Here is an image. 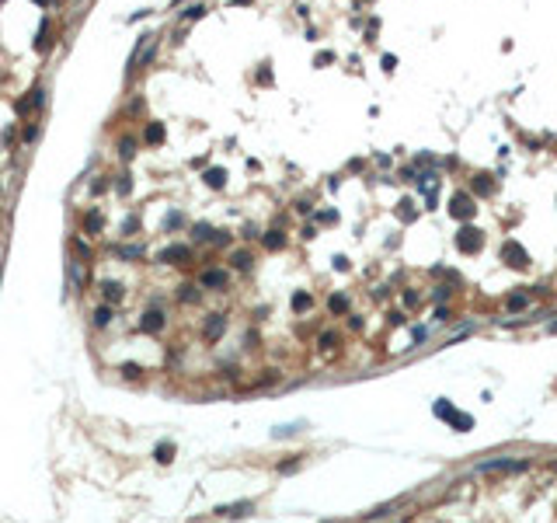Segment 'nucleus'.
Returning <instances> with one entry per match:
<instances>
[{
    "label": "nucleus",
    "instance_id": "obj_1",
    "mask_svg": "<svg viewBox=\"0 0 557 523\" xmlns=\"http://www.w3.org/2000/svg\"><path fill=\"white\" fill-rule=\"evenodd\" d=\"M449 213H453L456 220H470V217L477 213V206H474V199H470L467 192H456V196H453V206H449Z\"/></svg>",
    "mask_w": 557,
    "mask_h": 523
},
{
    "label": "nucleus",
    "instance_id": "obj_2",
    "mask_svg": "<svg viewBox=\"0 0 557 523\" xmlns=\"http://www.w3.org/2000/svg\"><path fill=\"white\" fill-rule=\"evenodd\" d=\"M456 244H460L467 255H474V251H481V244H484V234H481L477 227H463V230H460V237H456Z\"/></svg>",
    "mask_w": 557,
    "mask_h": 523
},
{
    "label": "nucleus",
    "instance_id": "obj_3",
    "mask_svg": "<svg viewBox=\"0 0 557 523\" xmlns=\"http://www.w3.org/2000/svg\"><path fill=\"white\" fill-rule=\"evenodd\" d=\"M501 258H505L512 269H526V265H529V255H526V251H522L515 241H505V248H501Z\"/></svg>",
    "mask_w": 557,
    "mask_h": 523
},
{
    "label": "nucleus",
    "instance_id": "obj_4",
    "mask_svg": "<svg viewBox=\"0 0 557 523\" xmlns=\"http://www.w3.org/2000/svg\"><path fill=\"white\" fill-rule=\"evenodd\" d=\"M188 258H192V251H188L185 244H171V248L160 251V262H164V265H185Z\"/></svg>",
    "mask_w": 557,
    "mask_h": 523
},
{
    "label": "nucleus",
    "instance_id": "obj_5",
    "mask_svg": "<svg viewBox=\"0 0 557 523\" xmlns=\"http://www.w3.org/2000/svg\"><path fill=\"white\" fill-rule=\"evenodd\" d=\"M39 105H42V87L28 91V94H25V98H21L14 108H18V115H28V112H32V108H39Z\"/></svg>",
    "mask_w": 557,
    "mask_h": 523
},
{
    "label": "nucleus",
    "instance_id": "obj_6",
    "mask_svg": "<svg viewBox=\"0 0 557 523\" xmlns=\"http://www.w3.org/2000/svg\"><path fill=\"white\" fill-rule=\"evenodd\" d=\"M143 140H146L150 147H160V143H164V126H160V122H146Z\"/></svg>",
    "mask_w": 557,
    "mask_h": 523
},
{
    "label": "nucleus",
    "instance_id": "obj_7",
    "mask_svg": "<svg viewBox=\"0 0 557 523\" xmlns=\"http://www.w3.org/2000/svg\"><path fill=\"white\" fill-rule=\"evenodd\" d=\"M226 279H230V276H226L223 269H206L199 283H202V286H226Z\"/></svg>",
    "mask_w": 557,
    "mask_h": 523
},
{
    "label": "nucleus",
    "instance_id": "obj_8",
    "mask_svg": "<svg viewBox=\"0 0 557 523\" xmlns=\"http://www.w3.org/2000/svg\"><path fill=\"white\" fill-rule=\"evenodd\" d=\"M139 324H143V331H160V328H164V314H160V310H146Z\"/></svg>",
    "mask_w": 557,
    "mask_h": 523
},
{
    "label": "nucleus",
    "instance_id": "obj_9",
    "mask_svg": "<svg viewBox=\"0 0 557 523\" xmlns=\"http://www.w3.org/2000/svg\"><path fill=\"white\" fill-rule=\"evenodd\" d=\"M202 178H206L209 189H223V185H226V171H223V167H209Z\"/></svg>",
    "mask_w": 557,
    "mask_h": 523
},
{
    "label": "nucleus",
    "instance_id": "obj_10",
    "mask_svg": "<svg viewBox=\"0 0 557 523\" xmlns=\"http://www.w3.org/2000/svg\"><path fill=\"white\" fill-rule=\"evenodd\" d=\"M101 293H105V300H108V303H115V300H122V293H126V290H122V283H112V279H105V283H101Z\"/></svg>",
    "mask_w": 557,
    "mask_h": 523
},
{
    "label": "nucleus",
    "instance_id": "obj_11",
    "mask_svg": "<svg viewBox=\"0 0 557 523\" xmlns=\"http://www.w3.org/2000/svg\"><path fill=\"white\" fill-rule=\"evenodd\" d=\"M251 509H254L251 502H237V506H219L216 513H219V516H247Z\"/></svg>",
    "mask_w": 557,
    "mask_h": 523
},
{
    "label": "nucleus",
    "instance_id": "obj_12",
    "mask_svg": "<svg viewBox=\"0 0 557 523\" xmlns=\"http://www.w3.org/2000/svg\"><path fill=\"white\" fill-rule=\"evenodd\" d=\"M153 453H157V460H160V464H171V460H174V443H167V440H160Z\"/></svg>",
    "mask_w": 557,
    "mask_h": 523
},
{
    "label": "nucleus",
    "instance_id": "obj_13",
    "mask_svg": "<svg viewBox=\"0 0 557 523\" xmlns=\"http://www.w3.org/2000/svg\"><path fill=\"white\" fill-rule=\"evenodd\" d=\"M101 227H105V220H101V213H98V210L84 217V230H87V234H101Z\"/></svg>",
    "mask_w": 557,
    "mask_h": 523
},
{
    "label": "nucleus",
    "instance_id": "obj_14",
    "mask_svg": "<svg viewBox=\"0 0 557 523\" xmlns=\"http://www.w3.org/2000/svg\"><path fill=\"white\" fill-rule=\"evenodd\" d=\"M223 324H226V321H223L219 314H212V317H209V324H206V338H219V331H223Z\"/></svg>",
    "mask_w": 557,
    "mask_h": 523
},
{
    "label": "nucleus",
    "instance_id": "obj_15",
    "mask_svg": "<svg viewBox=\"0 0 557 523\" xmlns=\"http://www.w3.org/2000/svg\"><path fill=\"white\" fill-rule=\"evenodd\" d=\"M282 244H286V234H282V230H268V234H265V248L278 251Z\"/></svg>",
    "mask_w": 557,
    "mask_h": 523
},
{
    "label": "nucleus",
    "instance_id": "obj_16",
    "mask_svg": "<svg viewBox=\"0 0 557 523\" xmlns=\"http://www.w3.org/2000/svg\"><path fill=\"white\" fill-rule=\"evenodd\" d=\"M49 42H53V39H49V21H42V25H39V39H35V49L42 53V49H49Z\"/></svg>",
    "mask_w": 557,
    "mask_h": 523
},
{
    "label": "nucleus",
    "instance_id": "obj_17",
    "mask_svg": "<svg viewBox=\"0 0 557 523\" xmlns=\"http://www.w3.org/2000/svg\"><path fill=\"white\" fill-rule=\"evenodd\" d=\"M212 234H216V230H212L209 224H195L192 227V241H212Z\"/></svg>",
    "mask_w": 557,
    "mask_h": 523
},
{
    "label": "nucleus",
    "instance_id": "obj_18",
    "mask_svg": "<svg viewBox=\"0 0 557 523\" xmlns=\"http://www.w3.org/2000/svg\"><path fill=\"white\" fill-rule=\"evenodd\" d=\"M115 255H119V258H143V255H146V248L129 244V248H115Z\"/></svg>",
    "mask_w": 557,
    "mask_h": 523
},
{
    "label": "nucleus",
    "instance_id": "obj_19",
    "mask_svg": "<svg viewBox=\"0 0 557 523\" xmlns=\"http://www.w3.org/2000/svg\"><path fill=\"white\" fill-rule=\"evenodd\" d=\"M202 14H206V7H202V4H192V7L181 11V21H199Z\"/></svg>",
    "mask_w": 557,
    "mask_h": 523
},
{
    "label": "nucleus",
    "instance_id": "obj_20",
    "mask_svg": "<svg viewBox=\"0 0 557 523\" xmlns=\"http://www.w3.org/2000/svg\"><path fill=\"white\" fill-rule=\"evenodd\" d=\"M115 192H119V196H129V192H133V175H119V178H115Z\"/></svg>",
    "mask_w": 557,
    "mask_h": 523
},
{
    "label": "nucleus",
    "instance_id": "obj_21",
    "mask_svg": "<svg viewBox=\"0 0 557 523\" xmlns=\"http://www.w3.org/2000/svg\"><path fill=\"white\" fill-rule=\"evenodd\" d=\"M310 307H314V297H310V293H296V297H293V310H310Z\"/></svg>",
    "mask_w": 557,
    "mask_h": 523
},
{
    "label": "nucleus",
    "instance_id": "obj_22",
    "mask_svg": "<svg viewBox=\"0 0 557 523\" xmlns=\"http://www.w3.org/2000/svg\"><path fill=\"white\" fill-rule=\"evenodd\" d=\"M73 251H77V262H91V248L84 241H77V237H73Z\"/></svg>",
    "mask_w": 557,
    "mask_h": 523
},
{
    "label": "nucleus",
    "instance_id": "obj_23",
    "mask_svg": "<svg viewBox=\"0 0 557 523\" xmlns=\"http://www.w3.org/2000/svg\"><path fill=\"white\" fill-rule=\"evenodd\" d=\"M108 321H112V307H98V310H94V324H98V328H105Z\"/></svg>",
    "mask_w": 557,
    "mask_h": 523
},
{
    "label": "nucleus",
    "instance_id": "obj_24",
    "mask_svg": "<svg viewBox=\"0 0 557 523\" xmlns=\"http://www.w3.org/2000/svg\"><path fill=\"white\" fill-rule=\"evenodd\" d=\"M233 269H251V255L247 251H233Z\"/></svg>",
    "mask_w": 557,
    "mask_h": 523
},
{
    "label": "nucleus",
    "instance_id": "obj_25",
    "mask_svg": "<svg viewBox=\"0 0 557 523\" xmlns=\"http://www.w3.org/2000/svg\"><path fill=\"white\" fill-rule=\"evenodd\" d=\"M136 143H133V140H129V136H122V140H119V153H122V157H126V160H129V157H133V153H136Z\"/></svg>",
    "mask_w": 557,
    "mask_h": 523
},
{
    "label": "nucleus",
    "instance_id": "obj_26",
    "mask_svg": "<svg viewBox=\"0 0 557 523\" xmlns=\"http://www.w3.org/2000/svg\"><path fill=\"white\" fill-rule=\"evenodd\" d=\"M328 307H331V310H335V314H342V310H345V307H348V300L342 297V293H335V297H331V303H328Z\"/></svg>",
    "mask_w": 557,
    "mask_h": 523
},
{
    "label": "nucleus",
    "instance_id": "obj_27",
    "mask_svg": "<svg viewBox=\"0 0 557 523\" xmlns=\"http://www.w3.org/2000/svg\"><path fill=\"white\" fill-rule=\"evenodd\" d=\"M178 297L185 300V303H192V300H199V293H195V286H181V290H178Z\"/></svg>",
    "mask_w": 557,
    "mask_h": 523
},
{
    "label": "nucleus",
    "instance_id": "obj_28",
    "mask_svg": "<svg viewBox=\"0 0 557 523\" xmlns=\"http://www.w3.org/2000/svg\"><path fill=\"white\" fill-rule=\"evenodd\" d=\"M139 230V217H129L126 224H122V234H136Z\"/></svg>",
    "mask_w": 557,
    "mask_h": 523
},
{
    "label": "nucleus",
    "instance_id": "obj_29",
    "mask_svg": "<svg viewBox=\"0 0 557 523\" xmlns=\"http://www.w3.org/2000/svg\"><path fill=\"white\" fill-rule=\"evenodd\" d=\"M474 189H477V192H491V182H487V175H477Z\"/></svg>",
    "mask_w": 557,
    "mask_h": 523
},
{
    "label": "nucleus",
    "instance_id": "obj_30",
    "mask_svg": "<svg viewBox=\"0 0 557 523\" xmlns=\"http://www.w3.org/2000/svg\"><path fill=\"white\" fill-rule=\"evenodd\" d=\"M164 227H167V230H171V227H181V213H167Z\"/></svg>",
    "mask_w": 557,
    "mask_h": 523
},
{
    "label": "nucleus",
    "instance_id": "obj_31",
    "mask_svg": "<svg viewBox=\"0 0 557 523\" xmlns=\"http://www.w3.org/2000/svg\"><path fill=\"white\" fill-rule=\"evenodd\" d=\"M122 374L129 377V380H136V377H139V367H136V363H126V367H122Z\"/></svg>",
    "mask_w": 557,
    "mask_h": 523
},
{
    "label": "nucleus",
    "instance_id": "obj_32",
    "mask_svg": "<svg viewBox=\"0 0 557 523\" xmlns=\"http://www.w3.org/2000/svg\"><path fill=\"white\" fill-rule=\"evenodd\" d=\"M508 307H512V310H522V307H526V297H508Z\"/></svg>",
    "mask_w": 557,
    "mask_h": 523
},
{
    "label": "nucleus",
    "instance_id": "obj_33",
    "mask_svg": "<svg viewBox=\"0 0 557 523\" xmlns=\"http://www.w3.org/2000/svg\"><path fill=\"white\" fill-rule=\"evenodd\" d=\"M35 136H39V126H28V129H25V143H32Z\"/></svg>",
    "mask_w": 557,
    "mask_h": 523
},
{
    "label": "nucleus",
    "instance_id": "obj_34",
    "mask_svg": "<svg viewBox=\"0 0 557 523\" xmlns=\"http://www.w3.org/2000/svg\"><path fill=\"white\" fill-rule=\"evenodd\" d=\"M39 4H42V7H46V4H49V0H39Z\"/></svg>",
    "mask_w": 557,
    "mask_h": 523
}]
</instances>
